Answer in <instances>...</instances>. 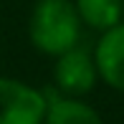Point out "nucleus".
Masks as SVG:
<instances>
[{"instance_id":"obj_1","label":"nucleus","mask_w":124,"mask_h":124,"mask_svg":"<svg viewBox=\"0 0 124 124\" xmlns=\"http://www.w3.org/2000/svg\"><path fill=\"white\" fill-rule=\"evenodd\" d=\"M81 25L74 0H36L28 18V38L38 53L56 58L78 46Z\"/></svg>"},{"instance_id":"obj_2","label":"nucleus","mask_w":124,"mask_h":124,"mask_svg":"<svg viewBox=\"0 0 124 124\" xmlns=\"http://www.w3.org/2000/svg\"><path fill=\"white\" fill-rule=\"evenodd\" d=\"M46 106V91L20 78L0 76V124H43Z\"/></svg>"},{"instance_id":"obj_3","label":"nucleus","mask_w":124,"mask_h":124,"mask_svg":"<svg viewBox=\"0 0 124 124\" xmlns=\"http://www.w3.org/2000/svg\"><path fill=\"white\" fill-rule=\"evenodd\" d=\"M99 81L96 63H94V53L81 46H74L56 56L53 66V84L56 91L63 96H84L89 94Z\"/></svg>"},{"instance_id":"obj_4","label":"nucleus","mask_w":124,"mask_h":124,"mask_svg":"<svg viewBox=\"0 0 124 124\" xmlns=\"http://www.w3.org/2000/svg\"><path fill=\"white\" fill-rule=\"evenodd\" d=\"M91 53L99 78L114 91L124 94V20L101 33Z\"/></svg>"},{"instance_id":"obj_5","label":"nucleus","mask_w":124,"mask_h":124,"mask_svg":"<svg viewBox=\"0 0 124 124\" xmlns=\"http://www.w3.org/2000/svg\"><path fill=\"white\" fill-rule=\"evenodd\" d=\"M46 106V119L43 124H104L99 111L91 104H86L81 96H63V94H53L48 96Z\"/></svg>"},{"instance_id":"obj_6","label":"nucleus","mask_w":124,"mask_h":124,"mask_svg":"<svg viewBox=\"0 0 124 124\" xmlns=\"http://www.w3.org/2000/svg\"><path fill=\"white\" fill-rule=\"evenodd\" d=\"M76 13L84 25L104 33L124 18V3L122 0H74Z\"/></svg>"}]
</instances>
